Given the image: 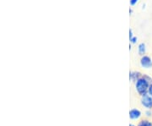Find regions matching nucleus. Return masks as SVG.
<instances>
[{
  "label": "nucleus",
  "mask_w": 152,
  "mask_h": 126,
  "mask_svg": "<svg viewBox=\"0 0 152 126\" xmlns=\"http://www.w3.org/2000/svg\"><path fill=\"white\" fill-rule=\"evenodd\" d=\"M136 89H137L139 93L144 95L146 92L147 90L149 89V83L144 78L139 79L136 82Z\"/></svg>",
  "instance_id": "1"
},
{
  "label": "nucleus",
  "mask_w": 152,
  "mask_h": 126,
  "mask_svg": "<svg viewBox=\"0 0 152 126\" xmlns=\"http://www.w3.org/2000/svg\"><path fill=\"white\" fill-rule=\"evenodd\" d=\"M141 103L142 105L146 108H152V97L150 94L145 93L144 95H142Z\"/></svg>",
  "instance_id": "2"
},
{
  "label": "nucleus",
  "mask_w": 152,
  "mask_h": 126,
  "mask_svg": "<svg viewBox=\"0 0 152 126\" xmlns=\"http://www.w3.org/2000/svg\"><path fill=\"white\" fill-rule=\"evenodd\" d=\"M140 64L143 68L145 69H151L152 68V60L148 56H144L140 60Z\"/></svg>",
  "instance_id": "3"
},
{
  "label": "nucleus",
  "mask_w": 152,
  "mask_h": 126,
  "mask_svg": "<svg viewBox=\"0 0 152 126\" xmlns=\"http://www.w3.org/2000/svg\"><path fill=\"white\" fill-rule=\"evenodd\" d=\"M140 115H141V113L138 109H132L129 112V117L132 119H137L140 117Z\"/></svg>",
  "instance_id": "4"
},
{
  "label": "nucleus",
  "mask_w": 152,
  "mask_h": 126,
  "mask_svg": "<svg viewBox=\"0 0 152 126\" xmlns=\"http://www.w3.org/2000/svg\"><path fill=\"white\" fill-rule=\"evenodd\" d=\"M145 51H146V48H145V45L144 43H140L139 45V53L140 54L143 55L145 53Z\"/></svg>",
  "instance_id": "5"
},
{
  "label": "nucleus",
  "mask_w": 152,
  "mask_h": 126,
  "mask_svg": "<svg viewBox=\"0 0 152 126\" xmlns=\"http://www.w3.org/2000/svg\"><path fill=\"white\" fill-rule=\"evenodd\" d=\"M139 126H152V124L148 120H142L139 124Z\"/></svg>",
  "instance_id": "6"
},
{
  "label": "nucleus",
  "mask_w": 152,
  "mask_h": 126,
  "mask_svg": "<svg viewBox=\"0 0 152 126\" xmlns=\"http://www.w3.org/2000/svg\"><path fill=\"white\" fill-rule=\"evenodd\" d=\"M148 91H149V94L151 95L152 97V84L149 86V89H148Z\"/></svg>",
  "instance_id": "7"
},
{
  "label": "nucleus",
  "mask_w": 152,
  "mask_h": 126,
  "mask_svg": "<svg viewBox=\"0 0 152 126\" xmlns=\"http://www.w3.org/2000/svg\"><path fill=\"white\" fill-rule=\"evenodd\" d=\"M139 0H130V4L131 5H134Z\"/></svg>",
  "instance_id": "8"
},
{
  "label": "nucleus",
  "mask_w": 152,
  "mask_h": 126,
  "mask_svg": "<svg viewBox=\"0 0 152 126\" xmlns=\"http://www.w3.org/2000/svg\"><path fill=\"white\" fill-rule=\"evenodd\" d=\"M130 40H131V42H132L133 43H135L136 41H137V37H131Z\"/></svg>",
  "instance_id": "9"
},
{
  "label": "nucleus",
  "mask_w": 152,
  "mask_h": 126,
  "mask_svg": "<svg viewBox=\"0 0 152 126\" xmlns=\"http://www.w3.org/2000/svg\"><path fill=\"white\" fill-rule=\"evenodd\" d=\"M129 126H134V125H129Z\"/></svg>",
  "instance_id": "10"
}]
</instances>
